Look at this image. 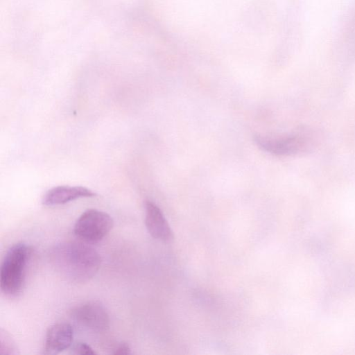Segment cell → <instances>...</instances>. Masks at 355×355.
<instances>
[{
  "instance_id": "cell-1",
  "label": "cell",
  "mask_w": 355,
  "mask_h": 355,
  "mask_svg": "<svg viewBox=\"0 0 355 355\" xmlns=\"http://www.w3.org/2000/svg\"><path fill=\"white\" fill-rule=\"evenodd\" d=\"M48 259L57 273L73 283L89 281L101 263L99 254L93 248L73 241L61 242L52 246Z\"/></svg>"
},
{
  "instance_id": "cell-2",
  "label": "cell",
  "mask_w": 355,
  "mask_h": 355,
  "mask_svg": "<svg viewBox=\"0 0 355 355\" xmlns=\"http://www.w3.org/2000/svg\"><path fill=\"white\" fill-rule=\"evenodd\" d=\"M28 247L24 243H17L6 252L0 268V287L8 297H16L23 288L27 262Z\"/></svg>"
},
{
  "instance_id": "cell-3",
  "label": "cell",
  "mask_w": 355,
  "mask_h": 355,
  "mask_svg": "<svg viewBox=\"0 0 355 355\" xmlns=\"http://www.w3.org/2000/svg\"><path fill=\"white\" fill-rule=\"evenodd\" d=\"M256 144L263 150L278 156H291L309 151L313 146L311 139L306 135L292 133L282 136L257 135Z\"/></svg>"
},
{
  "instance_id": "cell-4",
  "label": "cell",
  "mask_w": 355,
  "mask_h": 355,
  "mask_svg": "<svg viewBox=\"0 0 355 355\" xmlns=\"http://www.w3.org/2000/svg\"><path fill=\"white\" fill-rule=\"evenodd\" d=\"M112 217L101 210L89 209L77 219L73 232L81 240L88 243L101 241L112 230Z\"/></svg>"
},
{
  "instance_id": "cell-5",
  "label": "cell",
  "mask_w": 355,
  "mask_h": 355,
  "mask_svg": "<svg viewBox=\"0 0 355 355\" xmlns=\"http://www.w3.org/2000/svg\"><path fill=\"white\" fill-rule=\"evenodd\" d=\"M71 317L80 326L93 331H104L110 326L108 312L98 301L92 300L78 304L71 310Z\"/></svg>"
},
{
  "instance_id": "cell-6",
  "label": "cell",
  "mask_w": 355,
  "mask_h": 355,
  "mask_svg": "<svg viewBox=\"0 0 355 355\" xmlns=\"http://www.w3.org/2000/svg\"><path fill=\"white\" fill-rule=\"evenodd\" d=\"M73 337V331L70 324L66 322L53 324L46 332L43 354L61 353L71 345Z\"/></svg>"
},
{
  "instance_id": "cell-7",
  "label": "cell",
  "mask_w": 355,
  "mask_h": 355,
  "mask_svg": "<svg viewBox=\"0 0 355 355\" xmlns=\"http://www.w3.org/2000/svg\"><path fill=\"white\" fill-rule=\"evenodd\" d=\"M145 224L153 238L165 242L173 239V232L161 209L150 200L145 202Z\"/></svg>"
},
{
  "instance_id": "cell-8",
  "label": "cell",
  "mask_w": 355,
  "mask_h": 355,
  "mask_svg": "<svg viewBox=\"0 0 355 355\" xmlns=\"http://www.w3.org/2000/svg\"><path fill=\"white\" fill-rule=\"evenodd\" d=\"M93 191L80 186H58L49 190L42 198L45 206L64 205L80 198L96 196Z\"/></svg>"
},
{
  "instance_id": "cell-9",
  "label": "cell",
  "mask_w": 355,
  "mask_h": 355,
  "mask_svg": "<svg viewBox=\"0 0 355 355\" xmlns=\"http://www.w3.org/2000/svg\"><path fill=\"white\" fill-rule=\"evenodd\" d=\"M1 353L14 354H16L15 345L10 336L6 332H1Z\"/></svg>"
},
{
  "instance_id": "cell-10",
  "label": "cell",
  "mask_w": 355,
  "mask_h": 355,
  "mask_svg": "<svg viewBox=\"0 0 355 355\" xmlns=\"http://www.w3.org/2000/svg\"><path fill=\"white\" fill-rule=\"evenodd\" d=\"M73 354H80V355H95L96 352L92 347L85 343H78L76 344L71 350Z\"/></svg>"
},
{
  "instance_id": "cell-11",
  "label": "cell",
  "mask_w": 355,
  "mask_h": 355,
  "mask_svg": "<svg viewBox=\"0 0 355 355\" xmlns=\"http://www.w3.org/2000/svg\"><path fill=\"white\" fill-rule=\"evenodd\" d=\"M131 353V349L130 346L125 343H122L119 344L113 352V354L114 355H128Z\"/></svg>"
}]
</instances>
